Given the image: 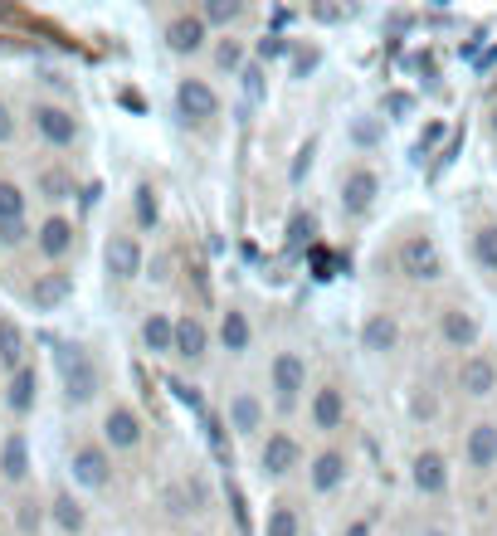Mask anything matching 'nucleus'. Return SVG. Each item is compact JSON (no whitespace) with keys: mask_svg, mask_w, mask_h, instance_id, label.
Instances as JSON below:
<instances>
[{"mask_svg":"<svg viewBox=\"0 0 497 536\" xmlns=\"http://www.w3.org/2000/svg\"><path fill=\"white\" fill-rule=\"evenodd\" d=\"M54 361H59V376H64V395L74 405H88L103 390V376H98V366H93V356L83 346H59Z\"/></svg>","mask_w":497,"mask_h":536,"instance_id":"nucleus-1","label":"nucleus"},{"mask_svg":"<svg viewBox=\"0 0 497 536\" xmlns=\"http://www.w3.org/2000/svg\"><path fill=\"white\" fill-rule=\"evenodd\" d=\"M395 264H400V273H405L410 283H439V278H444V254H439L434 234H405Z\"/></svg>","mask_w":497,"mask_h":536,"instance_id":"nucleus-2","label":"nucleus"},{"mask_svg":"<svg viewBox=\"0 0 497 536\" xmlns=\"http://www.w3.org/2000/svg\"><path fill=\"white\" fill-rule=\"evenodd\" d=\"M303 468V444L288 429H268V439L259 444V473L264 478H288Z\"/></svg>","mask_w":497,"mask_h":536,"instance_id":"nucleus-3","label":"nucleus"},{"mask_svg":"<svg viewBox=\"0 0 497 536\" xmlns=\"http://www.w3.org/2000/svg\"><path fill=\"white\" fill-rule=\"evenodd\" d=\"M30 122H35L39 142L54 147V152H69L78 142V117L69 108H59V103H39L35 113H30Z\"/></svg>","mask_w":497,"mask_h":536,"instance_id":"nucleus-4","label":"nucleus"},{"mask_svg":"<svg viewBox=\"0 0 497 536\" xmlns=\"http://www.w3.org/2000/svg\"><path fill=\"white\" fill-rule=\"evenodd\" d=\"M454 385H459L468 400H488L497 395V361L488 351H468L459 361V371H454Z\"/></svg>","mask_w":497,"mask_h":536,"instance_id":"nucleus-5","label":"nucleus"},{"mask_svg":"<svg viewBox=\"0 0 497 536\" xmlns=\"http://www.w3.org/2000/svg\"><path fill=\"white\" fill-rule=\"evenodd\" d=\"M268 390H273L283 405H293V400L307 390V361L298 351H278V356H273V366H268Z\"/></svg>","mask_w":497,"mask_h":536,"instance_id":"nucleus-6","label":"nucleus"},{"mask_svg":"<svg viewBox=\"0 0 497 536\" xmlns=\"http://www.w3.org/2000/svg\"><path fill=\"white\" fill-rule=\"evenodd\" d=\"M74 483L78 488H93V493H103L108 483H113V454L103 449V444H78L74 449Z\"/></svg>","mask_w":497,"mask_h":536,"instance_id":"nucleus-7","label":"nucleus"},{"mask_svg":"<svg viewBox=\"0 0 497 536\" xmlns=\"http://www.w3.org/2000/svg\"><path fill=\"white\" fill-rule=\"evenodd\" d=\"M376 195H381V176H376V171H366V166L346 171L342 176V215H351V220L371 215Z\"/></svg>","mask_w":497,"mask_h":536,"instance_id":"nucleus-8","label":"nucleus"},{"mask_svg":"<svg viewBox=\"0 0 497 536\" xmlns=\"http://www.w3.org/2000/svg\"><path fill=\"white\" fill-rule=\"evenodd\" d=\"M142 415L132 410V405H113L108 415H103V449H117V454H127V449H137L142 444Z\"/></svg>","mask_w":497,"mask_h":536,"instance_id":"nucleus-9","label":"nucleus"},{"mask_svg":"<svg viewBox=\"0 0 497 536\" xmlns=\"http://www.w3.org/2000/svg\"><path fill=\"white\" fill-rule=\"evenodd\" d=\"M176 108L191 122H210V117H220V93L205 78H181L176 83Z\"/></svg>","mask_w":497,"mask_h":536,"instance_id":"nucleus-10","label":"nucleus"},{"mask_svg":"<svg viewBox=\"0 0 497 536\" xmlns=\"http://www.w3.org/2000/svg\"><path fill=\"white\" fill-rule=\"evenodd\" d=\"M410 483L420 488L424 498H444L449 493V463L439 449H420L415 459H410Z\"/></svg>","mask_w":497,"mask_h":536,"instance_id":"nucleus-11","label":"nucleus"},{"mask_svg":"<svg viewBox=\"0 0 497 536\" xmlns=\"http://www.w3.org/2000/svg\"><path fill=\"white\" fill-rule=\"evenodd\" d=\"M307 420H312V429H322V434L342 429L346 424V390L342 385H317V390H312V405H307Z\"/></svg>","mask_w":497,"mask_h":536,"instance_id":"nucleus-12","label":"nucleus"},{"mask_svg":"<svg viewBox=\"0 0 497 536\" xmlns=\"http://www.w3.org/2000/svg\"><path fill=\"white\" fill-rule=\"evenodd\" d=\"M463 463H468L473 473L497 468V420H478L463 434Z\"/></svg>","mask_w":497,"mask_h":536,"instance_id":"nucleus-13","label":"nucleus"},{"mask_svg":"<svg viewBox=\"0 0 497 536\" xmlns=\"http://www.w3.org/2000/svg\"><path fill=\"white\" fill-rule=\"evenodd\" d=\"M346 478H351V459H346L342 449H322L317 459H312V468H307V483H312V493H337Z\"/></svg>","mask_w":497,"mask_h":536,"instance_id":"nucleus-14","label":"nucleus"},{"mask_svg":"<svg viewBox=\"0 0 497 536\" xmlns=\"http://www.w3.org/2000/svg\"><path fill=\"white\" fill-rule=\"evenodd\" d=\"M439 337H444V346H454V351H473L478 337H483V327H478V317H473L468 307H444V312H439Z\"/></svg>","mask_w":497,"mask_h":536,"instance_id":"nucleus-15","label":"nucleus"},{"mask_svg":"<svg viewBox=\"0 0 497 536\" xmlns=\"http://www.w3.org/2000/svg\"><path fill=\"white\" fill-rule=\"evenodd\" d=\"M103 264H108V273H113L117 283H132L142 273V244L132 234H113L108 249H103Z\"/></svg>","mask_w":497,"mask_h":536,"instance_id":"nucleus-16","label":"nucleus"},{"mask_svg":"<svg viewBox=\"0 0 497 536\" xmlns=\"http://www.w3.org/2000/svg\"><path fill=\"white\" fill-rule=\"evenodd\" d=\"M205 39H210V25H205L200 15H176V20L166 25V49H171V54H200Z\"/></svg>","mask_w":497,"mask_h":536,"instance_id":"nucleus-17","label":"nucleus"},{"mask_svg":"<svg viewBox=\"0 0 497 536\" xmlns=\"http://www.w3.org/2000/svg\"><path fill=\"white\" fill-rule=\"evenodd\" d=\"M35 244H39V254H44L49 264H59V259L74 249V225H69L64 215H49V220L35 230Z\"/></svg>","mask_w":497,"mask_h":536,"instance_id":"nucleus-18","label":"nucleus"},{"mask_svg":"<svg viewBox=\"0 0 497 536\" xmlns=\"http://www.w3.org/2000/svg\"><path fill=\"white\" fill-rule=\"evenodd\" d=\"M361 346H366L371 356L395 351V346H400V322H395L390 312H371V317L361 322Z\"/></svg>","mask_w":497,"mask_h":536,"instance_id":"nucleus-19","label":"nucleus"},{"mask_svg":"<svg viewBox=\"0 0 497 536\" xmlns=\"http://www.w3.org/2000/svg\"><path fill=\"white\" fill-rule=\"evenodd\" d=\"M230 429L244 434V439L264 429V400H259L254 390H234L230 395Z\"/></svg>","mask_w":497,"mask_h":536,"instance_id":"nucleus-20","label":"nucleus"},{"mask_svg":"<svg viewBox=\"0 0 497 536\" xmlns=\"http://www.w3.org/2000/svg\"><path fill=\"white\" fill-rule=\"evenodd\" d=\"M205 351H210V332H205V322L200 317H176V356L181 361H205Z\"/></svg>","mask_w":497,"mask_h":536,"instance_id":"nucleus-21","label":"nucleus"},{"mask_svg":"<svg viewBox=\"0 0 497 536\" xmlns=\"http://www.w3.org/2000/svg\"><path fill=\"white\" fill-rule=\"evenodd\" d=\"M69 293H74V278H69V273H39L35 288H30V303H35L39 312H54V307L69 303Z\"/></svg>","mask_w":497,"mask_h":536,"instance_id":"nucleus-22","label":"nucleus"},{"mask_svg":"<svg viewBox=\"0 0 497 536\" xmlns=\"http://www.w3.org/2000/svg\"><path fill=\"white\" fill-rule=\"evenodd\" d=\"M220 342L230 356H244L249 346H254V327H249V312L244 307H225V317H220Z\"/></svg>","mask_w":497,"mask_h":536,"instance_id":"nucleus-23","label":"nucleus"},{"mask_svg":"<svg viewBox=\"0 0 497 536\" xmlns=\"http://www.w3.org/2000/svg\"><path fill=\"white\" fill-rule=\"evenodd\" d=\"M142 346H147L152 356H176V317L147 312V322H142Z\"/></svg>","mask_w":497,"mask_h":536,"instance_id":"nucleus-24","label":"nucleus"},{"mask_svg":"<svg viewBox=\"0 0 497 536\" xmlns=\"http://www.w3.org/2000/svg\"><path fill=\"white\" fill-rule=\"evenodd\" d=\"M35 186H39V195H44L49 205H64V200H74L78 195V181H74V171H69V166H44Z\"/></svg>","mask_w":497,"mask_h":536,"instance_id":"nucleus-25","label":"nucleus"},{"mask_svg":"<svg viewBox=\"0 0 497 536\" xmlns=\"http://www.w3.org/2000/svg\"><path fill=\"white\" fill-rule=\"evenodd\" d=\"M35 395H39V376L25 366V371H15L10 376V390H5V405L15 410V415H30L35 410Z\"/></svg>","mask_w":497,"mask_h":536,"instance_id":"nucleus-26","label":"nucleus"},{"mask_svg":"<svg viewBox=\"0 0 497 536\" xmlns=\"http://www.w3.org/2000/svg\"><path fill=\"white\" fill-rule=\"evenodd\" d=\"M0 366L15 376V371H25V332L10 322V317H0Z\"/></svg>","mask_w":497,"mask_h":536,"instance_id":"nucleus-27","label":"nucleus"},{"mask_svg":"<svg viewBox=\"0 0 497 536\" xmlns=\"http://www.w3.org/2000/svg\"><path fill=\"white\" fill-rule=\"evenodd\" d=\"M0 473H5L10 483H25V478H30V444H25L20 434L5 439V449H0Z\"/></svg>","mask_w":497,"mask_h":536,"instance_id":"nucleus-28","label":"nucleus"},{"mask_svg":"<svg viewBox=\"0 0 497 536\" xmlns=\"http://www.w3.org/2000/svg\"><path fill=\"white\" fill-rule=\"evenodd\" d=\"M264 536H303V522H298V507L288 502H273L264 517Z\"/></svg>","mask_w":497,"mask_h":536,"instance_id":"nucleus-29","label":"nucleus"},{"mask_svg":"<svg viewBox=\"0 0 497 536\" xmlns=\"http://www.w3.org/2000/svg\"><path fill=\"white\" fill-rule=\"evenodd\" d=\"M54 527H59V532H69V536H78L83 527H88L83 507H78L69 493H59V498H54Z\"/></svg>","mask_w":497,"mask_h":536,"instance_id":"nucleus-30","label":"nucleus"},{"mask_svg":"<svg viewBox=\"0 0 497 536\" xmlns=\"http://www.w3.org/2000/svg\"><path fill=\"white\" fill-rule=\"evenodd\" d=\"M239 15H244L239 0H205V5H200V20H205V25H234Z\"/></svg>","mask_w":497,"mask_h":536,"instance_id":"nucleus-31","label":"nucleus"},{"mask_svg":"<svg viewBox=\"0 0 497 536\" xmlns=\"http://www.w3.org/2000/svg\"><path fill=\"white\" fill-rule=\"evenodd\" d=\"M10 220H25V191L15 181H0V225Z\"/></svg>","mask_w":497,"mask_h":536,"instance_id":"nucleus-32","label":"nucleus"},{"mask_svg":"<svg viewBox=\"0 0 497 536\" xmlns=\"http://www.w3.org/2000/svg\"><path fill=\"white\" fill-rule=\"evenodd\" d=\"M473 259L497 273V225H483V230L473 234Z\"/></svg>","mask_w":497,"mask_h":536,"instance_id":"nucleus-33","label":"nucleus"},{"mask_svg":"<svg viewBox=\"0 0 497 536\" xmlns=\"http://www.w3.org/2000/svg\"><path fill=\"white\" fill-rule=\"evenodd\" d=\"M239 64H244V44L239 39H220L215 44V69L220 74H239Z\"/></svg>","mask_w":497,"mask_h":536,"instance_id":"nucleus-34","label":"nucleus"},{"mask_svg":"<svg viewBox=\"0 0 497 536\" xmlns=\"http://www.w3.org/2000/svg\"><path fill=\"white\" fill-rule=\"evenodd\" d=\"M25 239H30V225H25V220H10V225H0V244H5V249H20Z\"/></svg>","mask_w":497,"mask_h":536,"instance_id":"nucleus-35","label":"nucleus"},{"mask_svg":"<svg viewBox=\"0 0 497 536\" xmlns=\"http://www.w3.org/2000/svg\"><path fill=\"white\" fill-rule=\"evenodd\" d=\"M137 220H142V225H156V195H152V186H137Z\"/></svg>","mask_w":497,"mask_h":536,"instance_id":"nucleus-36","label":"nucleus"},{"mask_svg":"<svg viewBox=\"0 0 497 536\" xmlns=\"http://www.w3.org/2000/svg\"><path fill=\"white\" fill-rule=\"evenodd\" d=\"M5 142H15V113H10V103H0V147Z\"/></svg>","mask_w":497,"mask_h":536,"instance_id":"nucleus-37","label":"nucleus"},{"mask_svg":"<svg viewBox=\"0 0 497 536\" xmlns=\"http://www.w3.org/2000/svg\"><path fill=\"white\" fill-rule=\"evenodd\" d=\"M20 527H25V532H35L39 527V507L35 502H20Z\"/></svg>","mask_w":497,"mask_h":536,"instance_id":"nucleus-38","label":"nucleus"},{"mask_svg":"<svg viewBox=\"0 0 497 536\" xmlns=\"http://www.w3.org/2000/svg\"><path fill=\"white\" fill-rule=\"evenodd\" d=\"M307 234H312V220H303V215H298V220H293V230H288V239H293V244H303Z\"/></svg>","mask_w":497,"mask_h":536,"instance_id":"nucleus-39","label":"nucleus"},{"mask_svg":"<svg viewBox=\"0 0 497 536\" xmlns=\"http://www.w3.org/2000/svg\"><path fill=\"white\" fill-rule=\"evenodd\" d=\"M283 54V39H259V59H278Z\"/></svg>","mask_w":497,"mask_h":536,"instance_id":"nucleus-40","label":"nucleus"},{"mask_svg":"<svg viewBox=\"0 0 497 536\" xmlns=\"http://www.w3.org/2000/svg\"><path fill=\"white\" fill-rule=\"evenodd\" d=\"M312 69H317V54H312V49H307V54H298V74H312Z\"/></svg>","mask_w":497,"mask_h":536,"instance_id":"nucleus-41","label":"nucleus"},{"mask_svg":"<svg viewBox=\"0 0 497 536\" xmlns=\"http://www.w3.org/2000/svg\"><path fill=\"white\" fill-rule=\"evenodd\" d=\"M385 108H390V113H405V108H410V98H405V93H390V103H385Z\"/></svg>","mask_w":497,"mask_h":536,"instance_id":"nucleus-42","label":"nucleus"},{"mask_svg":"<svg viewBox=\"0 0 497 536\" xmlns=\"http://www.w3.org/2000/svg\"><path fill=\"white\" fill-rule=\"evenodd\" d=\"M342 536H371V527H366V522H351Z\"/></svg>","mask_w":497,"mask_h":536,"instance_id":"nucleus-43","label":"nucleus"},{"mask_svg":"<svg viewBox=\"0 0 497 536\" xmlns=\"http://www.w3.org/2000/svg\"><path fill=\"white\" fill-rule=\"evenodd\" d=\"M420 536H449V532H420Z\"/></svg>","mask_w":497,"mask_h":536,"instance_id":"nucleus-44","label":"nucleus"},{"mask_svg":"<svg viewBox=\"0 0 497 536\" xmlns=\"http://www.w3.org/2000/svg\"><path fill=\"white\" fill-rule=\"evenodd\" d=\"M493 132H497V108H493Z\"/></svg>","mask_w":497,"mask_h":536,"instance_id":"nucleus-45","label":"nucleus"}]
</instances>
